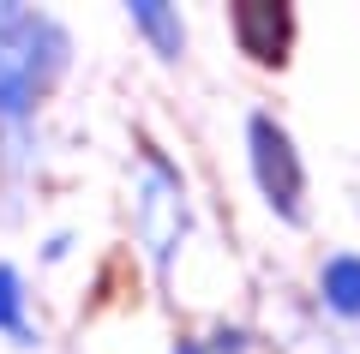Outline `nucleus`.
<instances>
[{"instance_id": "1", "label": "nucleus", "mask_w": 360, "mask_h": 354, "mask_svg": "<svg viewBox=\"0 0 360 354\" xmlns=\"http://www.w3.org/2000/svg\"><path fill=\"white\" fill-rule=\"evenodd\" d=\"M234 25H240L246 54H258V61H283L288 13H276V6H240V13H234Z\"/></svg>"}, {"instance_id": "2", "label": "nucleus", "mask_w": 360, "mask_h": 354, "mask_svg": "<svg viewBox=\"0 0 360 354\" xmlns=\"http://www.w3.org/2000/svg\"><path fill=\"white\" fill-rule=\"evenodd\" d=\"M324 289H330V301H336V306L360 312V265H354V258H336V265L324 270Z\"/></svg>"}]
</instances>
